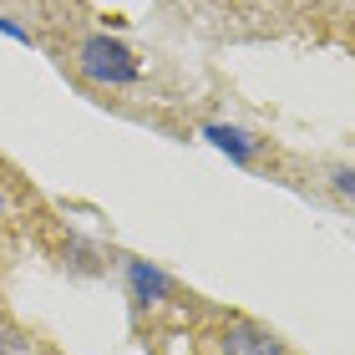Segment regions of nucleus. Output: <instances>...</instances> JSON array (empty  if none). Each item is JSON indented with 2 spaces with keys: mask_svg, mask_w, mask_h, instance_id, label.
<instances>
[{
  "mask_svg": "<svg viewBox=\"0 0 355 355\" xmlns=\"http://www.w3.org/2000/svg\"><path fill=\"white\" fill-rule=\"evenodd\" d=\"M76 71H82L87 82H96V87H132L142 76L137 56L127 51L122 41H112V36H87L76 46Z\"/></svg>",
  "mask_w": 355,
  "mask_h": 355,
  "instance_id": "1",
  "label": "nucleus"
},
{
  "mask_svg": "<svg viewBox=\"0 0 355 355\" xmlns=\"http://www.w3.org/2000/svg\"><path fill=\"white\" fill-rule=\"evenodd\" d=\"M214 350L218 355H289V345L279 335L254 325V320H229V325L214 335Z\"/></svg>",
  "mask_w": 355,
  "mask_h": 355,
  "instance_id": "2",
  "label": "nucleus"
},
{
  "mask_svg": "<svg viewBox=\"0 0 355 355\" xmlns=\"http://www.w3.org/2000/svg\"><path fill=\"white\" fill-rule=\"evenodd\" d=\"M127 289H132V300L142 304V310H153V304H163L173 295V279L157 264H148V259H127Z\"/></svg>",
  "mask_w": 355,
  "mask_h": 355,
  "instance_id": "3",
  "label": "nucleus"
},
{
  "mask_svg": "<svg viewBox=\"0 0 355 355\" xmlns=\"http://www.w3.org/2000/svg\"><path fill=\"white\" fill-rule=\"evenodd\" d=\"M203 137L214 142L218 153H229L234 163H254V137L244 132V127H229V122H208Z\"/></svg>",
  "mask_w": 355,
  "mask_h": 355,
  "instance_id": "4",
  "label": "nucleus"
},
{
  "mask_svg": "<svg viewBox=\"0 0 355 355\" xmlns=\"http://www.w3.org/2000/svg\"><path fill=\"white\" fill-rule=\"evenodd\" d=\"M330 183H335V193H345V198L355 203V168H335Z\"/></svg>",
  "mask_w": 355,
  "mask_h": 355,
  "instance_id": "5",
  "label": "nucleus"
},
{
  "mask_svg": "<svg viewBox=\"0 0 355 355\" xmlns=\"http://www.w3.org/2000/svg\"><path fill=\"white\" fill-rule=\"evenodd\" d=\"M0 36H10V41H21V46H31V31H26L21 21H10V15H0Z\"/></svg>",
  "mask_w": 355,
  "mask_h": 355,
  "instance_id": "6",
  "label": "nucleus"
},
{
  "mask_svg": "<svg viewBox=\"0 0 355 355\" xmlns=\"http://www.w3.org/2000/svg\"><path fill=\"white\" fill-rule=\"evenodd\" d=\"M0 223H6V188H0Z\"/></svg>",
  "mask_w": 355,
  "mask_h": 355,
  "instance_id": "7",
  "label": "nucleus"
}]
</instances>
